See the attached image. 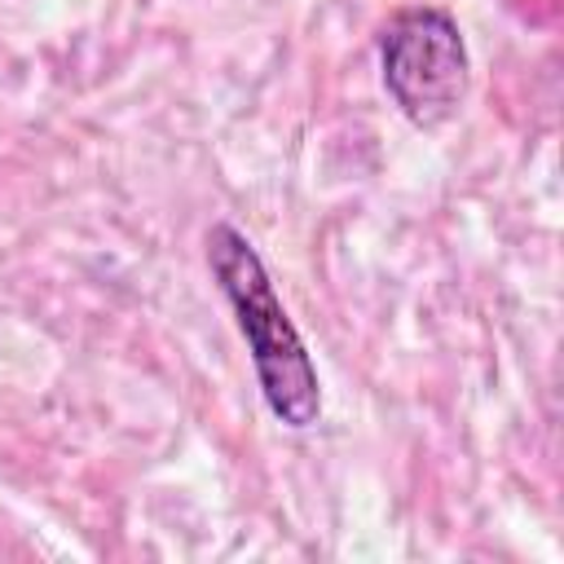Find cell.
I'll list each match as a JSON object with an SVG mask.
<instances>
[{"label":"cell","mask_w":564,"mask_h":564,"mask_svg":"<svg viewBox=\"0 0 564 564\" xmlns=\"http://www.w3.org/2000/svg\"><path fill=\"white\" fill-rule=\"evenodd\" d=\"M383 88L414 128H441L467 97V44L445 9H405L379 35Z\"/></svg>","instance_id":"2"},{"label":"cell","mask_w":564,"mask_h":564,"mask_svg":"<svg viewBox=\"0 0 564 564\" xmlns=\"http://www.w3.org/2000/svg\"><path fill=\"white\" fill-rule=\"evenodd\" d=\"M207 264H212L220 295L234 308V322H238L247 348H251V366H256L264 405L273 410V419L282 427H295V432L313 427L322 419L317 366H313L295 322L286 317L260 251L251 247V238L242 229L220 220L207 229Z\"/></svg>","instance_id":"1"}]
</instances>
